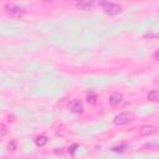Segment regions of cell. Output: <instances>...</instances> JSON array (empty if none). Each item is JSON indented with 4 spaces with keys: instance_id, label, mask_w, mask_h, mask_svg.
Returning <instances> with one entry per match:
<instances>
[{
    "instance_id": "6da1fadb",
    "label": "cell",
    "mask_w": 159,
    "mask_h": 159,
    "mask_svg": "<svg viewBox=\"0 0 159 159\" xmlns=\"http://www.w3.org/2000/svg\"><path fill=\"white\" fill-rule=\"evenodd\" d=\"M100 6L103 9L106 14L108 15H118V14L122 11V8H121L118 4L112 3V1H101Z\"/></svg>"
},
{
    "instance_id": "7a4b0ae2",
    "label": "cell",
    "mask_w": 159,
    "mask_h": 159,
    "mask_svg": "<svg viewBox=\"0 0 159 159\" xmlns=\"http://www.w3.org/2000/svg\"><path fill=\"white\" fill-rule=\"evenodd\" d=\"M134 119H135V114L133 112H123V113H119L118 116L114 117V124L123 126V124L132 122Z\"/></svg>"
},
{
    "instance_id": "3957f363",
    "label": "cell",
    "mask_w": 159,
    "mask_h": 159,
    "mask_svg": "<svg viewBox=\"0 0 159 159\" xmlns=\"http://www.w3.org/2000/svg\"><path fill=\"white\" fill-rule=\"evenodd\" d=\"M70 109H71L73 113H82L83 112L82 102L80 100H73L71 103H70Z\"/></svg>"
},
{
    "instance_id": "277c9868",
    "label": "cell",
    "mask_w": 159,
    "mask_h": 159,
    "mask_svg": "<svg viewBox=\"0 0 159 159\" xmlns=\"http://www.w3.org/2000/svg\"><path fill=\"white\" fill-rule=\"evenodd\" d=\"M156 133H157V129L153 126H143L141 128V135H143V137H149V135H153Z\"/></svg>"
},
{
    "instance_id": "5b68a950",
    "label": "cell",
    "mask_w": 159,
    "mask_h": 159,
    "mask_svg": "<svg viewBox=\"0 0 159 159\" xmlns=\"http://www.w3.org/2000/svg\"><path fill=\"white\" fill-rule=\"evenodd\" d=\"M95 5V3L92 0H82V1H78L76 3V6L81 10H90V9Z\"/></svg>"
},
{
    "instance_id": "8992f818",
    "label": "cell",
    "mask_w": 159,
    "mask_h": 159,
    "mask_svg": "<svg viewBox=\"0 0 159 159\" xmlns=\"http://www.w3.org/2000/svg\"><path fill=\"white\" fill-rule=\"evenodd\" d=\"M5 10L8 13H10V14H20L22 11V9L19 5H15V4H6Z\"/></svg>"
},
{
    "instance_id": "52a82bcc",
    "label": "cell",
    "mask_w": 159,
    "mask_h": 159,
    "mask_svg": "<svg viewBox=\"0 0 159 159\" xmlns=\"http://www.w3.org/2000/svg\"><path fill=\"white\" fill-rule=\"evenodd\" d=\"M123 100V96L121 95V93H114V95H112L109 97V103L111 105H119L121 102Z\"/></svg>"
},
{
    "instance_id": "ba28073f",
    "label": "cell",
    "mask_w": 159,
    "mask_h": 159,
    "mask_svg": "<svg viewBox=\"0 0 159 159\" xmlns=\"http://www.w3.org/2000/svg\"><path fill=\"white\" fill-rule=\"evenodd\" d=\"M47 137H45V135H40V137H37L35 139V143H36V146L37 147H44L46 143H47Z\"/></svg>"
},
{
    "instance_id": "9c48e42d",
    "label": "cell",
    "mask_w": 159,
    "mask_h": 159,
    "mask_svg": "<svg viewBox=\"0 0 159 159\" xmlns=\"http://www.w3.org/2000/svg\"><path fill=\"white\" fill-rule=\"evenodd\" d=\"M148 100L153 101V102H157L159 100V92L157 90H152L151 92L148 93Z\"/></svg>"
},
{
    "instance_id": "30bf717a",
    "label": "cell",
    "mask_w": 159,
    "mask_h": 159,
    "mask_svg": "<svg viewBox=\"0 0 159 159\" xmlns=\"http://www.w3.org/2000/svg\"><path fill=\"white\" fill-rule=\"evenodd\" d=\"M96 101H97V96H96L93 92H91L90 95L87 96V102H88L90 105H95V103H96Z\"/></svg>"
},
{
    "instance_id": "8fae6325",
    "label": "cell",
    "mask_w": 159,
    "mask_h": 159,
    "mask_svg": "<svg viewBox=\"0 0 159 159\" xmlns=\"http://www.w3.org/2000/svg\"><path fill=\"white\" fill-rule=\"evenodd\" d=\"M5 134H8V127L5 124L0 123V137H4Z\"/></svg>"
},
{
    "instance_id": "7c38bea8",
    "label": "cell",
    "mask_w": 159,
    "mask_h": 159,
    "mask_svg": "<svg viewBox=\"0 0 159 159\" xmlns=\"http://www.w3.org/2000/svg\"><path fill=\"white\" fill-rule=\"evenodd\" d=\"M124 148H127V146H126V144H122V146H119V147H114L112 151L116 152V153H118V152H123Z\"/></svg>"
},
{
    "instance_id": "4fadbf2b",
    "label": "cell",
    "mask_w": 159,
    "mask_h": 159,
    "mask_svg": "<svg viewBox=\"0 0 159 159\" xmlns=\"http://www.w3.org/2000/svg\"><path fill=\"white\" fill-rule=\"evenodd\" d=\"M11 147V151H15V142H11V143H9V148Z\"/></svg>"
},
{
    "instance_id": "5bb4252c",
    "label": "cell",
    "mask_w": 159,
    "mask_h": 159,
    "mask_svg": "<svg viewBox=\"0 0 159 159\" xmlns=\"http://www.w3.org/2000/svg\"><path fill=\"white\" fill-rule=\"evenodd\" d=\"M76 148H77V144H73V146L71 147V149H70V152H71V153H75V151H76Z\"/></svg>"
},
{
    "instance_id": "9a60e30c",
    "label": "cell",
    "mask_w": 159,
    "mask_h": 159,
    "mask_svg": "<svg viewBox=\"0 0 159 159\" xmlns=\"http://www.w3.org/2000/svg\"><path fill=\"white\" fill-rule=\"evenodd\" d=\"M154 60L158 61V51H156V54H154Z\"/></svg>"
}]
</instances>
